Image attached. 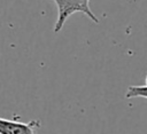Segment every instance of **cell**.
<instances>
[{
  "mask_svg": "<svg viewBox=\"0 0 147 134\" xmlns=\"http://www.w3.org/2000/svg\"><path fill=\"white\" fill-rule=\"evenodd\" d=\"M57 7V18L54 24V32L57 33L64 26L67 19L75 13H83L92 22L99 23V18L90 7L91 0H53Z\"/></svg>",
  "mask_w": 147,
  "mask_h": 134,
  "instance_id": "1",
  "label": "cell"
},
{
  "mask_svg": "<svg viewBox=\"0 0 147 134\" xmlns=\"http://www.w3.org/2000/svg\"><path fill=\"white\" fill-rule=\"evenodd\" d=\"M145 84H146V86H147V74H146V78H145Z\"/></svg>",
  "mask_w": 147,
  "mask_h": 134,
  "instance_id": "4",
  "label": "cell"
},
{
  "mask_svg": "<svg viewBox=\"0 0 147 134\" xmlns=\"http://www.w3.org/2000/svg\"><path fill=\"white\" fill-rule=\"evenodd\" d=\"M39 126H40L39 120L20 123V121L0 118V134H36V129Z\"/></svg>",
  "mask_w": 147,
  "mask_h": 134,
  "instance_id": "2",
  "label": "cell"
},
{
  "mask_svg": "<svg viewBox=\"0 0 147 134\" xmlns=\"http://www.w3.org/2000/svg\"><path fill=\"white\" fill-rule=\"evenodd\" d=\"M126 98H133V97H144L147 98V86H130L125 93Z\"/></svg>",
  "mask_w": 147,
  "mask_h": 134,
  "instance_id": "3",
  "label": "cell"
}]
</instances>
